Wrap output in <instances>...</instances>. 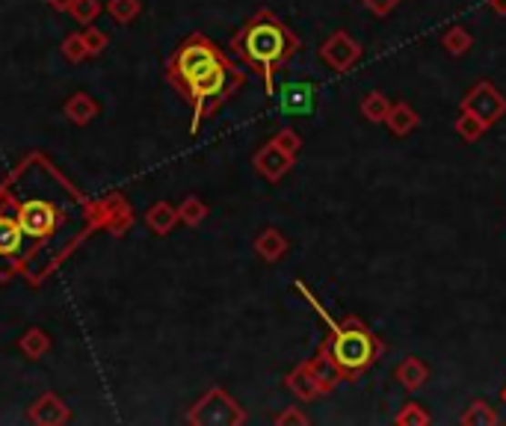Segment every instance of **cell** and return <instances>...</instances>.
<instances>
[{
  "label": "cell",
  "instance_id": "obj_9",
  "mask_svg": "<svg viewBox=\"0 0 506 426\" xmlns=\"http://www.w3.org/2000/svg\"><path fill=\"white\" fill-rule=\"evenodd\" d=\"M385 125H388V130H391L394 137H409L411 130L420 125V116H418V110L411 104L397 101V104H391V110H388Z\"/></svg>",
  "mask_w": 506,
  "mask_h": 426
},
{
  "label": "cell",
  "instance_id": "obj_13",
  "mask_svg": "<svg viewBox=\"0 0 506 426\" xmlns=\"http://www.w3.org/2000/svg\"><path fill=\"white\" fill-rule=\"evenodd\" d=\"M462 426H498L501 418H498V411H494V406L489 400H474V402H468V409L462 411Z\"/></svg>",
  "mask_w": 506,
  "mask_h": 426
},
{
  "label": "cell",
  "instance_id": "obj_25",
  "mask_svg": "<svg viewBox=\"0 0 506 426\" xmlns=\"http://www.w3.org/2000/svg\"><path fill=\"white\" fill-rule=\"evenodd\" d=\"M72 9H75V15L80 21H89L92 15H98V4H96V0H77V4H72Z\"/></svg>",
  "mask_w": 506,
  "mask_h": 426
},
{
  "label": "cell",
  "instance_id": "obj_31",
  "mask_svg": "<svg viewBox=\"0 0 506 426\" xmlns=\"http://www.w3.org/2000/svg\"><path fill=\"white\" fill-rule=\"evenodd\" d=\"M501 400H503V402H506V388H503V390H501Z\"/></svg>",
  "mask_w": 506,
  "mask_h": 426
},
{
  "label": "cell",
  "instance_id": "obj_27",
  "mask_svg": "<svg viewBox=\"0 0 506 426\" xmlns=\"http://www.w3.org/2000/svg\"><path fill=\"white\" fill-rule=\"evenodd\" d=\"M276 423H309V418H305V414L297 411V409H288V411H281V414H278Z\"/></svg>",
  "mask_w": 506,
  "mask_h": 426
},
{
  "label": "cell",
  "instance_id": "obj_30",
  "mask_svg": "<svg viewBox=\"0 0 506 426\" xmlns=\"http://www.w3.org/2000/svg\"><path fill=\"white\" fill-rule=\"evenodd\" d=\"M48 4H54L56 9H66V6H72V0H48Z\"/></svg>",
  "mask_w": 506,
  "mask_h": 426
},
{
  "label": "cell",
  "instance_id": "obj_24",
  "mask_svg": "<svg viewBox=\"0 0 506 426\" xmlns=\"http://www.w3.org/2000/svg\"><path fill=\"white\" fill-rule=\"evenodd\" d=\"M110 12L119 21H127L137 12V4H134V0H110Z\"/></svg>",
  "mask_w": 506,
  "mask_h": 426
},
{
  "label": "cell",
  "instance_id": "obj_16",
  "mask_svg": "<svg viewBox=\"0 0 506 426\" xmlns=\"http://www.w3.org/2000/svg\"><path fill=\"white\" fill-rule=\"evenodd\" d=\"M441 47L450 56H465L471 47H474V36H471L465 27H459V24H453V27H447L441 33Z\"/></svg>",
  "mask_w": 506,
  "mask_h": 426
},
{
  "label": "cell",
  "instance_id": "obj_1",
  "mask_svg": "<svg viewBox=\"0 0 506 426\" xmlns=\"http://www.w3.org/2000/svg\"><path fill=\"white\" fill-rule=\"evenodd\" d=\"M169 75L196 106L193 130H198L205 113L214 110L219 101H226L228 95L243 83L240 71H234L226 59L219 56L217 47L207 45L205 39L187 42L169 63Z\"/></svg>",
  "mask_w": 506,
  "mask_h": 426
},
{
  "label": "cell",
  "instance_id": "obj_8",
  "mask_svg": "<svg viewBox=\"0 0 506 426\" xmlns=\"http://www.w3.org/2000/svg\"><path fill=\"white\" fill-rule=\"evenodd\" d=\"M394 379L409 390V394H415V390H420L430 382V364L418 359V355H406V359L397 364Z\"/></svg>",
  "mask_w": 506,
  "mask_h": 426
},
{
  "label": "cell",
  "instance_id": "obj_23",
  "mask_svg": "<svg viewBox=\"0 0 506 426\" xmlns=\"http://www.w3.org/2000/svg\"><path fill=\"white\" fill-rule=\"evenodd\" d=\"M273 142H276V146H278L281 151H288L290 157H297V154H299V148H302V139H299V134H293L290 127H285V130H281V134H278V137H276Z\"/></svg>",
  "mask_w": 506,
  "mask_h": 426
},
{
  "label": "cell",
  "instance_id": "obj_21",
  "mask_svg": "<svg viewBox=\"0 0 506 426\" xmlns=\"http://www.w3.org/2000/svg\"><path fill=\"white\" fill-rule=\"evenodd\" d=\"M148 222L155 225L157 231H169V228H172V222H175V210L167 208V205H157L155 210L148 213Z\"/></svg>",
  "mask_w": 506,
  "mask_h": 426
},
{
  "label": "cell",
  "instance_id": "obj_18",
  "mask_svg": "<svg viewBox=\"0 0 506 426\" xmlns=\"http://www.w3.org/2000/svg\"><path fill=\"white\" fill-rule=\"evenodd\" d=\"M430 421L432 418L427 414V409H423L420 402H415V400L403 402V409L394 414V423L397 426H430Z\"/></svg>",
  "mask_w": 506,
  "mask_h": 426
},
{
  "label": "cell",
  "instance_id": "obj_12",
  "mask_svg": "<svg viewBox=\"0 0 506 426\" xmlns=\"http://www.w3.org/2000/svg\"><path fill=\"white\" fill-rule=\"evenodd\" d=\"M359 110H361L364 118H368V122H373V125H385L388 110H391V98H388V95L380 92V89H370V92L361 98Z\"/></svg>",
  "mask_w": 506,
  "mask_h": 426
},
{
  "label": "cell",
  "instance_id": "obj_10",
  "mask_svg": "<svg viewBox=\"0 0 506 426\" xmlns=\"http://www.w3.org/2000/svg\"><path fill=\"white\" fill-rule=\"evenodd\" d=\"M309 364H311V370H314V376H317V382H320L323 394H329V390H335L340 382H344V376L338 373L335 361L329 359V352L323 350V343H320V350H317V355H314V359H311Z\"/></svg>",
  "mask_w": 506,
  "mask_h": 426
},
{
  "label": "cell",
  "instance_id": "obj_2",
  "mask_svg": "<svg viewBox=\"0 0 506 426\" xmlns=\"http://www.w3.org/2000/svg\"><path fill=\"white\" fill-rule=\"evenodd\" d=\"M234 47L252 68L261 71L267 92L273 95V75L299 51V36L285 21H278L273 12H258L243 24V30L234 36Z\"/></svg>",
  "mask_w": 506,
  "mask_h": 426
},
{
  "label": "cell",
  "instance_id": "obj_29",
  "mask_svg": "<svg viewBox=\"0 0 506 426\" xmlns=\"http://www.w3.org/2000/svg\"><path fill=\"white\" fill-rule=\"evenodd\" d=\"M489 9L494 15H506V0H489Z\"/></svg>",
  "mask_w": 506,
  "mask_h": 426
},
{
  "label": "cell",
  "instance_id": "obj_6",
  "mask_svg": "<svg viewBox=\"0 0 506 426\" xmlns=\"http://www.w3.org/2000/svg\"><path fill=\"white\" fill-rule=\"evenodd\" d=\"M320 59H323V63H326L329 68H335V71H340V75H344V71H349V68L361 59V45H359L356 39H352L349 33L338 30V33H332V36H329V39L323 42Z\"/></svg>",
  "mask_w": 506,
  "mask_h": 426
},
{
  "label": "cell",
  "instance_id": "obj_28",
  "mask_svg": "<svg viewBox=\"0 0 506 426\" xmlns=\"http://www.w3.org/2000/svg\"><path fill=\"white\" fill-rule=\"evenodd\" d=\"M198 213H205L202 208H198V201H187V205H184V219L187 222H198V219H202Z\"/></svg>",
  "mask_w": 506,
  "mask_h": 426
},
{
  "label": "cell",
  "instance_id": "obj_7",
  "mask_svg": "<svg viewBox=\"0 0 506 426\" xmlns=\"http://www.w3.org/2000/svg\"><path fill=\"white\" fill-rule=\"evenodd\" d=\"M255 166L267 181H278V178L288 175V169L293 166V157L288 151H281L276 142H269V146H264L261 151L255 154Z\"/></svg>",
  "mask_w": 506,
  "mask_h": 426
},
{
  "label": "cell",
  "instance_id": "obj_15",
  "mask_svg": "<svg viewBox=\"0 0 506 426\" xmlns=\"http://www.w3.org/2000/svg\"><path fill=\"white\" fill-rule=\"evenodd\" d=\"M21 243H25V231H21L18 219L0 217V258L15 255L21 248Z\"/></svg>",
  "mask_w": 506,
  "mask_h": 426
},
{
  "label": "cell",
  "instance_id": "obj_17",
  "mask_svg": "<svg viewBox=\"0 0 506 426\" xmlns=\"http://www.w3.org/2000/svg\"><path fill=\"white\" fill-rule=\"evenodd\" d=\"M453 130H456V137H462V142H477L482 134H486L489 127L482 125L477 116H471V113H465V110H459L456 122H453Z\"/></svg>",
  "mask_w": 506,
  "mask_h": 426
},
{
  "label": "cell",
  "instance_id": "obj_4",
  "mask_svg": "<svg viewBox=\"0 0 506 426\" xmlns=\"http://www.w3.org/2000/svg\"><path fill=\"white\" fill-rule=\"evenodd\" d=\"M459 110L477 116L482 125L491 127L506 116V95L494 86L491 80H477L474 86L465 92L462 106H459Z\"/></svg>",
  "mask_w": 506,
  "mask_h": 426
},
{
  "label": "cell",
  "instance_id": "obj_19",
  "mask_svg": "<svg viewBox=\"0 0 506 426\" xmlns=\"http://www.w3.org/2000/svg\"><path fill=\"white\" fill-rule=\"evenodd\" d=\"M281 110L288 113H309L311 110V89L309 86H288L281 98Z\"/></svg>",
  "mask_w": 506,
  "mask_h": 426
},
{
  "label": "cell",
  "instance_id": "obj_3",
  "mask_svg": "<svg viewBox=\"0 0 506 426\" xmlns=\"http://www.w3.org/2000/svg\"><path fill=\"white\" fill-rule=\"evenodd\" d=\"M317 314L329 323V338L323 340V350L329 352V359L335 361L338 373L344 376V382H356L359 376H364L382 359V352H385L382 338L373 335L359 317L332 320L320 305H317Z\"/></svg>",
  "mask_w": 506,
  "mask_h": 426
},
{
  "label": "cell",
  "instance_id": "obj_14",
  "mask_svg": "<svg viewBox=\"0 0 506 426\" xmlns=\"http://www.w3.org/2000/svg\"><path fill=\"white\" fill-rule=\"evenodd\" d=\"M255 248H258V255H261L264 260H269V264H273V260H278L281 255L288 252V237L281 234V231H276V228H267L261 237H258Z\"/></svg>",
  "mask_w": 506,
  "mask_h": 426
},
{
  "label": "cell",
  "instance_id": "obj_26",
  "mask_svg": "<svg viewBox=\"0 0 506 426\" xmlns=\"http://www.w3.org/2000/svg\"><path fill=\"white\" fill-rule=\"evenodd\" d=\"M21 347H25L30 355H39L42 350H45V340H42V331H30V340H25L21 343Z\"/></svg>",
  "mask_w": 506,
  "mask_h": 426
},
{
  "label": "cell",
  "instance_id": "obj_5",
  "mask_svg": "<svg viewBox=\"0 0 506 426\" xmlns=\"http://www.w3.org/2000/svg\"><path fill=\"white\" fill-rule=\"evenodd\" d=\"M56 222H60L56 208L48 205L45 198H30L18 210V225L30 240H45V237L56 231Z\"/></svg>",
  "mask_w": 506,
  "mask_h": 426
},
{
  "label": "cell",
  "instance_id": "obj_11",
  "mask_svg": "<svg viewBox=\"0 0 506 426\" xmlns=\"http://www.w3.org/2000/svg\"><path fill=\"white\" fill-rule=\"evenodd\" d=\"M288 388H290L299 400H314V397L323 394L320 382H317V376H314V370H311V364L297 367V370H293V373L288 376Z\"/></svg>",
  "mask_w": 506,
  "mask_h": 426
},
{
  "label": "cell",
  "instance_id": "obj_20",
  "mask_svg": "<svg viewBox=\"0 0 506 426\" xmlns=\"http://www.w3.org/2000/svg\"><path fill=\"white\" fill-rule=\"evenodd\" d=\"M66 113L72 116L77 125H86V118H89L92 113H96V106H92V101L86 98V95H75V98L68 101Z\"/></svg>",
  "mask_w": 506,
  "mask_h": 426
},
{
  "label": "cell",
  "instance_id": "obj_22",
  "mask_svg": "<svg viewBox=\"0 0 506 426\" xmlns=\"http://www.w3.org/2000/svg\"><path fill=\"white\" fill-rule=\"evenodd\" d=\"M359 4L368 12H373L376 18H388L400 4H403V0H359Z\"/></svg>",
  "mask_w": 506,
  "mask_h": 426
}]
</instances>
